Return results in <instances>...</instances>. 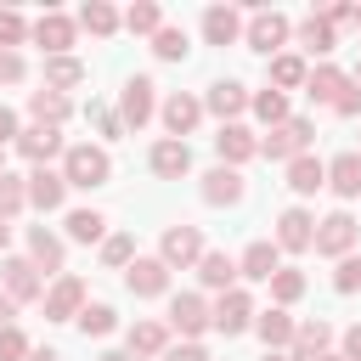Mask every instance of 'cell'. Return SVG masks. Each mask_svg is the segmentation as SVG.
<instances>
[{
  "mask_svg": "<svg viewBox=\"0 0 361 361\" xmlns=\"http://www.w3.org/2000/svg\"><path fill=\"white\" fill-rule=\"evenodd\" d=\"M237 34H243V17H237L231 6H209V11H203V39H209V45H231Z\"/></svg>",
  "mask_w": 361,
  "mask_h": 361,
  "instance_id": "4316f807",
  "label": "cell"
},
{
  "mask_svg": "<svg viewBox=\"0 0 361 361\" xmlns=\"http://www.w3.org/2000/svg\"><path fill=\"white\" fill-rule=\"evenodd\" d=\"M327 186H333L338 197H361V152H338V158L327 164Z\"/></svg>",
  "mask_w": 361,
  "mask_h": 361,
  "instance_id": "484cf974",
  "label": "cell"
},
{
  "mask_svg": "<svg viewBox=\"0 0 361 361\" xmlns=\"http://www.w3.org/2000/svg\"><path fill=\"white\" fill-rule=\"evenodd\" d=\"M327 344H333V327H327V322H299V333H293V361H322Z\"/></svg>",
  "mask_w": 361,
  "mask_h": 361,
  "instance_id": "d4e9b609",
  "label": "cell"
},
{
  "mask_svg": "<svg viewBox=\"0 0 361 361\" xmlns=\"http://www.w3.org/2000/svg\"><path fill=\"white\" fill-rule=\"evenodd\" d=\"M118 23H124V17H118V11L107 6V0H85V6H79V28H90L96 39H107V34L118 28Z\"/></svg>",
  "mask_w": 361,
  "mask_h": 361,
  "instance_id": "d6a6232c",
  "label": "cell"
},
{
  "mask_svg": "<svg viewBox=\"0 0 361 361\" xmlns=\"http://www.w3.org/2000/svg\"><path fill=\"white\" fill-rule=\"evenodd\" d=\"M28 118H34V124H51V130H56V124L68 118V96H62V90H45V85H39V90L28 96Z\"/></svg>",
  "mask_w": 361,
  "mask_h": 361,
  "instance_id": "f546056e",
  "label": "cell"
},
{
  "mask_svg": "<svg viewBox=\"0 0 361 361\" xmlns=\"http://www.w3.org/2000/svg\"><path fill=\"white\" fill-rule=\"evenodd\" d=\"M158 259H164L169 271H175V265H180V271H186V265H197V259H203V231H197V226H169V231H164Z\"/></svg>",
  "mask_w": 361,
  "mask_h": 361,
  "instance_id": "8992f818",
  "label": "cell"
},
{
  "mask_svg": "<svg viewBox=\"0 0 361 361\" xmlns=\"http://www.w3.org/2000/svg\"><path fill=\"white\" fill-rule=\"evenodd\" d=\"M322 17H327V23H333V28H338V23H355V6H327V11H322Z\"/></svg>",
  "mask_w": 361,
  "mask_h": 361,
  "instance_id": "db71d44e",
  "label": "cell"
},
{
  "mask_svg": "<svg viewBox=\"0 0 361 361\" xmlns=\"http://www.w3.org/2000/svg\"><path fill=\"white\" fill-rule=\"evenodd\" d=\"M322 361H344V355H322Z\"/></svg>",
  "mask_w": 361,
  "mask_h": 361,
  "instance_id": "6125c7cd",
  "label": "cell"
},
{
  "mask_svg": "<svg viewBox=\"0 0 361 361\" xmlns=\"http://www.w3.org/2000/svg\"><path fill=\"white\" fill-rule=\"evenodd\" d=\"M214 152H220V164H226V169H237V164H248V158L259 152V141H254L243 124H220V135H214Z\"/></svg>",
  "mask_w": 361,
  "mask_h": 361,
  "instance_id": "2e32d148",
  "label": "cell"
},
{
  "mask_svg": "<svg viewBox=\"0 0 361 361\" xmlns=\"http://www.w3.org/2000/svg\"><path fill=\"white\" fill-rule=\"evenodd\" d=\"M254 333L265 338V350H288V344H293V333H299V322H293L282 305H271L265 316H254Z\"/></svg>",
  "mask_w": 361,
  "mask_h": 361,
  "instance_id": "603a6c76",
  "label": "cell"
},
{
  "mask_svg": "<svg viewBox=\"0 0 361 361\" xmlns=\"http://www.w3.org/2000/svg\"><path fill=\"white\" fill-rule=\"evenodd\" d=\"M124 288H130L135 299H158V293L169 288V265H164V259H141V254H135V259L124 265Z\"/></svg>",
  "mask_w": 361,
  "mask_h": 361,
  "instance_id": "9c48e42d",
  "label": "cell"
},
{
  "mask_svg": "<svg viewBox=\"0 0 361 361\" xmlns=\"http://www.w3.org/2000/svg\"><path fill=\"white\" fill-rule=\"evenodd\" d=\"M62 197H68V180H62V169H34L28 175V203L39 209V214H51V209H62Z\"/></svg>",
  "mask_w": 361,
  "mask_h": 361,
  "instance_id": "5bb4252c",
  "label": "cell"
},
{
  "mask_svg": "<svg viewBox=\"0 0 361 361\" xmlns=\"http://www.w3.org/2000/svg\"><path fill=\"white\" fill-rule=\"evenodd\" d=\"M28 259L39 271H62V237L45 231V226H28Z\"/></svg>",
  "mask_w": 361,
  "mask_h": 361,
  "instance_id": "f1b7e54d",
  "label": "cell"
},
{
  "mask_svg": "<svg viewBox=\"0 0 361 361\" xmlns=\"http://www.w3.org/2000/svg\"><path fill=\"white\" fill-rule=\"evenodd\" d=\"M333 288H338V293H361V259H355V254H344V259H338Z\"/></svg>",
  "mask_w": 361,
  "mask_h": 361,
  "instance_id": "f6af8a7d",
  "label": "cell"
},
{
  "mask_svg": "<svg viewBox=\"0 0 361 361\" xmlns=\"http://www.w3.org/2000/svg\"><path fill=\"white\" fill-rule=\"evenodd\" d=\"M0 276H6V299H17V305L45 299V282H39V265H34V259H6Z\"/></svg>",
  "mask_w": 361,
  "mask_h": 361,
  "instance_id": "8fae6325",
  "label": "cell"
},
{
  "mask_svg": "<svg viewBox=\"0 0 361 361\" xmlns=\"http://www.w3.org/2000/svg\"><path fill=\"white\" fill-rule=\"evenodd\" d=\"M152 51H158V62H180L192 45H186V28H158L152 34Z\"/></svg>",
  "mask_w": 361,
  "mask_h": 361,
  "instance_id": "ab89813d",
  "label": "cell"
},
{
  "mask_svg": "<svg viewBox=\"0 0 361 361\" xmlns=\"http://www.w3.org/2000/svg\"><path fill=\"white\" fill-rule=\"evenodd\" d=\"M17 135H23V130H17V113L0 102V147H6V141H17Z\"/></svg>",
  "mask_w": 361,
  "mask_h": 361,
  "instance_id": "816d5d0a",
  "label": "cell"
},
{
  "mask_svg": "<svg viewBox=\"0 0 361 361\" xmlns=\"http://www.w3.org/2000/svg\"><path fill=\"white\" fill-rule=\"evenodd\" d=\"M6 243H11V226H6V220H0V248H6Z\"/></svg>",
  "mask_w": 361,
  "mask_h": 361,
  "instance_id": "680465c9",
  "label": "cell"
},
{
  "mask_svg": "<svg viewBox=\"0 0 361 361\" xmlns=\"http://www.w3.org/2000/svg\"><path fill=\"white\" fill-rule=\"evenodd\" d=\"M310 79V68H305V56H293V51H282V56H271V90H293V85H305Z\"/></svg>",
  "mask_w": 361,
  "mask_h": 361,
  "instance_id": "836d02e7",
  "label": "cell"
},
{
  "mask_svg": "<svg viewBox=\"0 0 361 361\" xmlns=\"http://www.w3.org/2000/svg\"><path fill=\"white\" fill-rule=\"evenodd\" d=\"M11 316H17V299H6V293H0V327H11Z\"/></svg>",
  "mask_w": 361,
  "mask_h": 361,
  "instance_id": "11a10c76",
  "label": "cell"
},
{
  "mask_svg": "<svg viewBox=\"0 0 361 361\" xmlns=\"http://www.w3.org/2000/svg\"><path fill=\"white\" fill-rule=\"evenodd\" d=\"M130 259H135V237H130V231L102 237V265H130Z\"/></svg>",
  "mask_w": 361,
  "mask_h": 361,
  "instance_id": "7bdbcfd3",
  "label": "cell"
},
{
  "mask_svg": "<svg viewBox=\"0 0 361 361\" xmlns=\"http://www.w3.org/2000/svg\"><path fill=\"white\" fill-rule=\"evenodd\" d=\"M271 293H276V305L288 310L293 299H305V271H288V265H282V271L271 276Z\"/></svg>",
  "mask_w": 361,
  "mask_h": 361,
  "instance_id": "b9f144b4",
  "label": "cell"
},
{
  "mask_svg": "<svg viewBox=\"0 0 361 361\" xmlns=\"http://www.w3.org/2000/svg\"><path fill=\"white\" fill-rule=\"evenodd\" d=\"M355 85H361V62H355Z\"/></svg>",
  "mask_w": 361,
  "mask_h": 361,
  "instance_id": "94428289",
  "label": "cell"
},
{
  "mask_svg": "<svg viewBox=\"0 0 361 361\" xmlns=\"http://www.w3.org/2000/svg\"><path fill=\"white\" fill-rule=\"evenodd\" d=\"M79 310H85V276L62 271L45 288V322H79Z\"/></svg>",
  "mask_w": 361,
  "mask_h": 361,
  "instance_id": "3957f363",
  "label": "cell"
},
{
  "mask_svg": "<svg viewBox=\"0 0 361 361\" xmlns=\"http://www.w3.org/2000/svg\"><path fill=\"white\" fill-rule=\"evenodd\" d=\"M305 90H310V102H327V107H333V102H338V96L350 90V79H344V73H338L333 62H322V68H310Z\"/></svg>",
  "mask_w": 361,
  "mask_h": 361,
  "instance_id": "83f0119b",
  "label": "cell"
},
{
  "mask_svg": "<svg viewBox=\"0 0 361 361\" xmlns=\"http://www.w3.org/2000/svg\"><path fill=\"white\" fill-rule=\"evenodd\" d=\"M28 34H34V28H28V23L17 17V11H0V51H17V45H23Z\"/></svg>",
  "mask_w": 361,
  "mask_h": 361,
  "instance_id": "ee69618b",
  "label": "cell"
},
{
  "mask_svg": "<svg viewBox=\"0 0 361 361\" xmlns=\"http://www.w3.org/2000/svg\"><path fill=\"white\" fill-rule=\"evenodd\" d=\"M186 169H192V147L175 141V135H164V141L152 147V175H158V180H180Z\"/></svg>",
  "mask_w": 361,
  "mask_h": 361,
  "instance_id": "e0dca14e",
  "label": "cell"
},
{
  "mask_svg": "<svg viewBox=\"0 0 361 361\" xmlns=\"http://www.w3.org/2000/svg\"><path fill=\"white\" fill-rule=\"evenodd\" d=\"M124 28H130V34H158V28H164V11H158L152 0H135V6L124 11Z\"/></svg>",
  "mask_w": 361,
  "mask_h": 361,
  "instance_id": "74e56055",
  "label": "cell"
},
{
  "mask_svg": "<svg viewBox=\"0 0 361 361\" xmlns=\"http://www.w3.org/2000/svg\"><path fill=\"white\" fill-rule=\"evenodd\" d=\"M248 107H254V113H259L271 130H276V124H288V96H282V90H271V85H265V90H259Z\"/></svg>",
  "mask_w": 361,
  "mask_h": 361,
  "instance_id": "f35d334b",
  "label": "cell"
},
{
  "mask_svg": "<svg viewBox=\"0 0 361 361\" xmlns=\"http://www.w3.org/2000/svg\"><path fill=\"white\" fill-rule=\"evenodd\" d=\"M282 45H288V17L259 6L254 23H248V51H259V56H282Z\"/></svg>",
  "mask_w": 361,
  "mask_h": 361,
  "instance_id": "5b68a950",
  "label": "cell"
},
{
  "mask_svg": "<svg viewBox=\"0 0 361 361\" xmlns=\"http://www.w3.org/2000/svg\"><path fill=\"white\" fill-rule=\"evenodd\" d=\"M344 361H361V322L344 327Z\"/></svg>",
  "mask_w": 361,
  "mask_h": 361,
  "instance_id": "f5cc1de1",
  "label": "cell"
},
{
  "mask_svg": "<svg viewBox=\"0 0 361 361\" xmlns=\"http://www.w3.org/2000/svg\"><path fill=\"white\" fill-rule=\"evenodd\" d=\"M34 45H39L45 56H68V45H73V17L45 11V17L34 23Z\"/></svg>",
  "mask_w": 361,
  "mask_h": 361,
  "instance_id": "4fadbf2b",
  "label": "cell"
},
{
  "mask_svg": "<svg viewBox=\"0 0 361 361\" xmlns=\"http://www.w3.org/2000/svg\"><path fill=\"white\" fill-rule=\"evenodd\" d=\"M169 350V327L164 322H135L130 327V355H164Z\"/></svg>",
  "mask_w": 361,
  "mask_h": 361,
  "instance_id": "1f68e13d",
  "label": "cell"
},
{
  "mask_svg": "<svg viewBox=\"0 0 361 361\" xmlns=\"http://www.w3.org/2000/svg\"><path fill=\"white\" fill-rule=\"evenodd\" d=\"M214 327H220L226 338H237V333H248V327H254V299H248L243 288H231V293H220V299H214Z\"/></svg>",
  "mask_w": 361,
  "mask_h": 361,
  "instance_id": "30bf717a",
  "label": "cell"
},
{
  "mask_svg": "<svg viewBox=\"0 0 361 361\" xmlns=\"http://www.w3.org/2000/svg\"><path fill=\"white\" fill-rule=\"evenodd\" d=\"M118 118H124L130 130H141V124L152 118V79L135 73V79L124 85V96H118Z\"/></svg>",
  "mask_w": 361,
  "mask_h": 361,
  "instance_id": "9a60e30c",
  "label": "cell"
},
{
  "mask_svg": "<svg viewBox=\"0 0 361 361\" xmlns=\"http://www.w3.org/2000/svg\"><path fill=\"white\" fill-rule=\"evenodd\" d=\"M113 327H118L113 305H85V310H79V333H85V338H107Z\"/></svg>",
  "mask_w": 361,
  "mask_h": 361,
  "instance_id": "d590c367",
  "label": "cell"
},
{
  "mask_svg": "<svg viewBox=\"0 0 361 361\" xmlns=\"http://www.w3.org/2000/svg\"><path fill=\"white\" fill-rule=\"evenodd\" d=\"M197 276H203V288H214V293H231L237 288V259L231 254H220V248H203V259H197Z\"/></svg>",
  "mask_w": 361,
  "mask_h": 361,
  "instance_id": "ffe728a7",
  "label": "cell"
},
{
  "mask_svg": "<svg viewBox=\"0 0 361 361\" xmlns=\"http://www.w3.org/2000/svg\"><path fill=\"white\" fill-rule=\"evenodd\" d=\"M355 23H361V6H355Z\"/></svg>",
  "mask_w": 361,
  "mask_h": 361,
  "instance_id": "be15d7a7",
  "label": "cell"
},
{
  "mask_svg": "<svg viewBox=\"0 0 361 361\" xmlns=\"http://www.w3.org/2000/svg\"><path fill=\"white\" fill-rule=\"evenodd\" d=\"M310 135H316V124H310V118H288V124H276V130H265V135H259V152H265L271 164H293V158H305V152H310Z\"/></svg>",
  "mask_w": 361,
  "mask_h": 361,
  "instance_id": "7a4b0ae2",
  "label": "cell"
},
{
  "mask_svg": "<svg viewBox=\"0 0 361 361\" xmlns=\"http://www.w3.org/2000/svg\"><path fill=\"white\" fill-rule=\"evenodd\" d=\"M197 118H203V102H197V96L175 90V96L164 102V124H169V135H175V141H180V135H192V130H197Z\"/></svg>",
  "mask_w": 361,
  "mask_h": 361,
  "instance_id": "7402d4cb",
  "label": "cell"
},
{
  "mask_svg": "<svg viewBox=\"0 0 361 361\" xmlns=\"http://www.w3.org/2000/svg\"><path fill=\"white\" fill-rule=\"evenodd\" d=\"M169 327H175V333L192 344L203 327H214V310H209L197 293H175V299H169Z\"/></svg>",
  "mask_w": 361,
  "mask_h": 361,
  "instance_id": "52a82bcc",
  "label": "cell"
},
{
  "mask_svg": "<svg viewBox=\"0 0 361 361\" xmlns=\"http://www.w3.org/2000/svg\"><path fill=\"white\" fill-rule=\"evenodd\" d=\"M355 237H361V226H355L344 209H333L327 220H316V254H333V259H344V254L355 248Z\"/></svg>",
  "mask_w": 361,
  "mask_h": 361,
  "instance_id": "277c9868",
  "label": "cell"
},
{
  "mask_svg": "<svg viewBox=\"0 0 361 361\" xmlns=\"http://www.w3.org/2000/svg\"><path fill=\"white\" fill-rule=\"evenodd\" d=\"M102 226H107V220H102L96 209H73V214H68V237H73V243H96Z\"/></svg>",
  "mask_w": 361,
  "mask_h": 361,
  "instance_id": "60d3db41",
  "label": "cell"
},
{
  "mask_svg": "<svg viewBox=\"0 0 361 361\" xmlns=\"http://www.w3.org/2000/svg\"><path fill=\"white\" fill-rule=\"evenodd\" d=\"M96 361H135V355H130V350H102Z\"/></svg>",
  "mask_w": 361,
  "mask_h": 361,
  "instance_id": "9f6ffc18",
  "label": "cell"
},
{
  "mask_svg": "<svg viewBox=\"0 0 361 361\" xmlns=\"http://www.w3.org/2000/svg\"><path fill=\"white\" fill-rule=\"evenodd\" d=\"M299 45H305L310 56H327V51L338 45V34H333V23H327V17H316V11H310V17L299 23Z\"/></svg>",
  "mask_w": 361,
  "mask_h": 361,
  "instance_id": "4dcf8cb0",
  "label": "cell"
},
{
  "mask_svg": "<svg viewBox=\"0 0 361 361\" xmlns=\"http://www.w3.org/2000/svg\"><path fill=\"white\" fill-rule=\"evenodd\" d=\"M11 147H17V152L34 164V169H45L56 152H68V147H62V130H51V124H28V130H23Z\"/></svg>",
  "mask_w": 361,
  "mask_h": 361,
  "instance_id": "ba28073f",
  "label": "cell"
},
{
  "mask_svg": "<svg viewBox=\"0 0 361 361\" xmlns=\"http://www.w3.org/2000/svg\"><path fill=\"white\" fill-rule=\"evenodd\" d=\"M34 350H28V338L17 333V327H0V361H28Z\"/></svg>",
  "mask_w": 361,
  "mask_h": 361,
  "instance_id": "bcb514c9",
  "label": "cell"
},
{
  "mask_svg": "<svg viewBox=\"0 0 361 361\" xmlns=\"http://www.w3.org/2000/svg\"><path fill=\"white\" fill-rule=\"evenodd\" d=\"M288 186H293L299 197H316V192L327 186V164H322L316 152H305V158H293V164H288Z\"/></svg>",
  "mask_w": 361,
  "mask_h": 361,
  "instance_id": "cb8c5ba5",
  "label": "cell"
},
{
  "mask_svg": "<svg viewBox=\"0 0 361 361\" xmlns=\"http://www.w3.org/2000/svg\"><path fill=\"white\" fill-rule=\"evenodd\" d=\"M23 79V56L17 51H0V85H17Z\"/></svg>",
  "mask_w": 361,
  "mask_h": 361,
  "instance_id": "c3c4849f",
  "label": "cell"
},
{
  "mask_svg": "<svg viewBox=\"0 0 361 361\" xmlns=\"http://www.w3.org/2000/svg\"><path fill=\"white\" fill-rule=\"evenodd\" d=\"M23 203H28V180L11 175V169H0V220H11Z\"/></svg>",
  "mask_w": 361,
  "mask_h": 361,
  "instance_id": "8d00e7d4",
  "label": "cell"
},
{
  "mask_svg": "<svg viewBox=\"0 0 361 361\" xmlns=\"http://www.w3.org/2000/svg\"><path fill=\"white\" fill-rule=\"evenodd\" d=\"M28 361H62V355H56V350H34Z\"/></svg>",
  "mask_w": 361,
  "mask_h": 361,
  "instance_id": "6f0895ef",
  "label": "cell"
},
{
  "mask_svg": "<svg viewBox=\"0 0 361 361\" xmlns=\"http://www.w3.org/2000/svg\"><path fill=\"white\" fill-rule=\"evenodd\" d=\"M265 361H293V355H282V350H265Z\"/></svg>",
  "mask_w": 361,
  "mask_h": 361,
  "instance_id": "91938a15",
  "label": "cell"
},
{
  "mask_svg": "<svg viewBox=\"0 0 361 361\" xmlns=\"http://www.w3.org/2000/svg\"><path fill=\"white\" fill-rule=\"evenodd\" d=\"M90 118H96V130H102V135H124V118H118V113H107L102 102H90Z\"/></svg>",
  "mask_w": 361,
  "mask_h": 361,
  "instance_id": "7dc6e473",
  "label": "cell"
},
{
  "mask_svg": "<svg viewBox=\"0 0 361 361\" xmlns=\"http://www.w3.org/2000/svg\"><path fill=\"white\" fill-rule=\"evenodd\" d=\"M62 180L79 186V192L107 186V180H113V158H107V147H90V141L68 147V152H62Z\"/></svg>",
  "mask_w": 361,
  "mask_h": 361,
  "instance_id": "6da1fadb",
  "label": "cell"
},
{
  "mask_svg": "<svg viewBox=\"0 0 361 361\" xmlns=\"http://www.w3.org/2000/svg\"><path fill=\"white\" fill-rule=\"evenodd\" d=\"M333 113H338V118H355V113H361V90L350 85V90H344V96L333 102Z\"/></svg>",
  "mask_w": 361,
  "mask_h": 361,
  "instance_id": "681fc988",
  "label": "cell"
},
{
  "mask_svg": "<svg viewBox=\"0 0 361 361\" xmlns=\"http://www.w3.org/2000/svg\"><path fill=\"white\" fill-rule=\"evenodd\" d=\"M248 102H254V96H248V90L237 85V79H220V85H209V102H203V107H209V113H214L220 124H231V118H237V113H243Z\"/></svg>",
  "mask_w": 361,
  "mask_h": 361,
  "instance_id": "44dd1931",
  "label": "cell"
},
{
  "mask_svg": "<svg viewBox=\"0 0 361 361\" xmlns=\"http://www.w3.org/2000/svg\"><path fill=\"white\" fill-rule=\"evenodd\" d=\"M85 79V62L73 56H45V90H73Z\"/></svg>",
  "mask_w": 361,
  "mask_h": 361,
  "instance_id": "e575fe53",
  "label": "cell"
},
{
  "mask_svg": "<svg viewBox=\"0 0 361 361\" xmlns=\"http://www.w3.org/2000/svg\"><path fill=\"white\" fill-rule=\"evenodd\" d=\"M276 248H293V254L316 248V220L305 209H282L276 214Z\"/></svg>",
  "mask_w": 361,
  "mask_h": 361,
  "instance_id": "7c38bea8",
  "label": "cell"
},
{
  "mask_svg": "<svg viewBox=\"0 0 361 361\" xmlns=\"http://www.w3.org/2000/svg\"><path fill=\"white\" fill-rule=\"evenodd\" d=\"M164 361H209V355H203V344H169Z\"/></svg>",
  "mask_w": 361,
  "mask_h": 361,
  "instance_id": "f907efd6",
  "label": "cell"
},
{
  "mask_svg": "<svg viewBox=\"0 0 361 361\" xmlns=\"http://www.w3.org/2000/svg\"><path fill=\"white\" fill-rule=\"evenodd\" d=\"M237 271H243V276H248V282H271V276H276V271H282V248H276V243H265V237H259V243H248V254H243V259H237Z\"/></svg>",
  "mask_w": 361,
  "mask_h": 361,
  "instance_id": "d6986e66",
  "label": "cell"
},
{
  "mask_svg": "<svg viewBox=\"0 0 361 361\" xmlns=\"http://www.w3.org/2000/svg\"><path fill=\"white\" fill-rule=\"evenodd\" d=\"M203 203H214V209L243 203V175H237V169H226V164H214V169L203 175Z\"/></svg>",
  "mask_w": 361,
  "mask_h": 361,
  "instance_id": "ac0fdd59",
  "label": "cell"
}]
</instances>
